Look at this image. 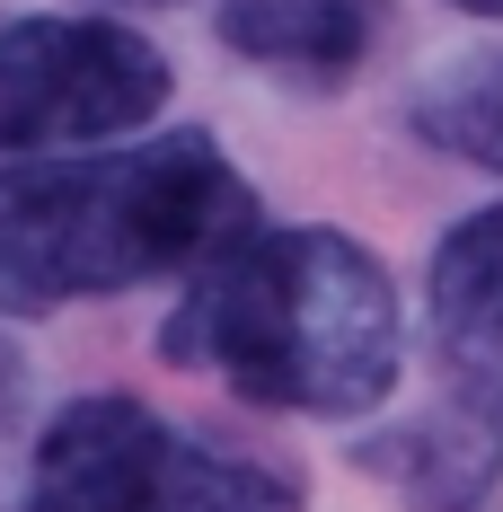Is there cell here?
Wrapping results in <instances>:
<instances>
[{"label": "cell", "mask_w": 503, "mask_h": 512, "mask_svg": "<svg viewBox=\"0 0 503 512\" xmlns=\"http://www.w3.org/2000/svg\"><path fill=\"white\" fill-rule=\"evenodd\" d=\"M168 106V53L115 18L0 27V151H89Z\"/></svg>", "instance_id": "cell-4"}, {"label": "cell", "mask_w": 503, "mask_h": 512, "mask_svg": "<svg viewBox=\"0 0 503 512\" xmlns=\"http://www.w3.org/2000/svg\"><path fill=\"white\" fill-rule=\"evenodd\" d=\"M256 230L248 177L212 133H159L133 151H36L0 168V309H62L195 274Z\"/></svg>", "instance_id": "cell-2"}, {"label": "cell", "mask_w": 503, "mask_h": 512, "mask_svg": "<svg viewBox=\"0 0 503 512\" xmlns=\"http://www.w3.org/2000/svg\"><path fill=\"white\" fill-rule=\"evenodd\" d=\"M159 354L230 380L248 407L362 415L398 389V292L345 230H248L195 265Z\"/></svg>", "instance_id": "cell-1"}, {"label": "cell", "mask_w": 503, "mask_h": 512, "mask_svg": "<svg viewBox=\"0 0 503 512\" xmlns=\"http://www.w3.org/2000/svg\"><path fill=\"white\" fill-rule=\"evenodd\" d=\"M27 512H309L283 460L177 433L142 398H71L36 442Z\"/></svg>", "instance_id": "cell-3"}, {"label": "cell", "mask_w": 503, "mask_h": 512, "mask_svg": "<svg viewBox=\"0 0 503 512\" xmlns=\"http://www.w3.org/2000/svg\"><path fill=\"white\" fill-rule=\"evenodd\" d=\"M495 415L486 407H442V415H415V424H389L362 442V477H380L406 512H468L495 495Z\"/></svg>", "instance_id": "cell-6"}, {"label": "cell", "mask_w": 503, "mask_h": 512, "mask_svg": "<svg viewBox=\"0 0 503 512\" xmlns=\"http://www.w3.org/2000/svg\"><path fill=\"white\" fill-rule=\"evenodd\" d=\"M221 45L248 53L256 71L327 89V80H345L362 62L371 18H362V0H230L221 9Z\"/></svg>", "instance_id": "cell-7"}, {"label": "cell", "mask_w": 503, "mask_h": 512, "mask_svg": "<svg viewBox=\"0 0 503 512\" xmlns=\"http://www.w3.org/2000/svg\"><path fill=\"white\" fill-rule=\"evenodd\" d=\"M415 133L442 142L468 168H495L503 177V53H468L442 80L415 89Z\"/></svg>", "instance_id": "cell-8"}, {"label": "cell", "mask_w": 503, "mask_h": 512, "mask_svg": "<svg viewBox=\"0 0 503 512\" xmlns=\"http://www.w3.org/2000/svg\"><path fill=\"white\" fill-rule=\"evenodd\" d=\"M433 354L468 389V407H503V204L468 212L433 248Z\"/></svg>", "instance_id": "cell-5"}, {"label": "cell", "mask_w": 503, "mask_h": 512, "mask_svg": "<svg viewBox=\"0 0 503 512\" xmlns=\"http://www.w3.org/2000/svg\"><path fill=\"white\" fill-rule=\"evenodd\" d=\"M451 9H468V18H503V0H451Z\"/></svg>", "instance_id": "cell-9"}]
</instances>
